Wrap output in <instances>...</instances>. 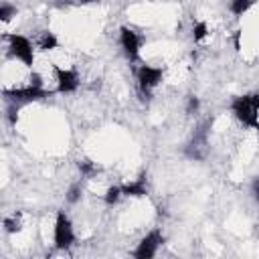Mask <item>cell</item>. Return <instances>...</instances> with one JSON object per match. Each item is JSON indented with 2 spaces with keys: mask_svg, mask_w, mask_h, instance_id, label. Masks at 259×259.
I'll return each instance as SVG.
<instances>
[{
  "mask_svg": "<svg viewBox=\"0 0 259 259\" xmlns=\"http://www.w3.org/2000/svg\"><path fill=\"white\" fill-rule=\"evenodd\" d=\"M53 239H55V247H57V249H69V247L73 245V241H75L73 225H71L69 217H67L63 210H59V212H57Z\"/></svg>",
  "mask_w": 259,
  "mask_h": 259,
  "instance_id": "7a4b0ae2",
  "label": "cell"
},
{
  "mask_svg": "<svg viewBox=\"0 0 259 259\" xmlns=\"http://www.w3.org/2000/svg\"><path fill=\"white\" fill-rule=\"evenodd\" d=\"M253 196H255V200L259 202V176L253 180Z\"/></svg>",
  "mask_w": 259,
  "mask_h": 259,
  "instance_id": "ffe728a7",
  "label": "cell"
},
{
  "mask_svg": "<svg viewBox=\"0 0 259 259\" xmlns=\"http://www.w3.org/2000/svg\"><path fill=\"white\" fill-rule=\"evenodd\" d=\"M79 170H81V174L89 176V174H93V172H95V164H93V162H89V160H81V162H79Z\"/></svg>",
  "mask_w": 259,
  "mask_h": 259,
  "instance_id": "d6986e66",
  "label": "cell"
},
{
  "mask_svg": "<svg viewBox=\"0 0 259 259\" xmlns=\"http://www.w3.org/2000/svg\"><path fill=\"white\" fill-rule=\"evenodd\" d=\"M235 117L249 125V127H259V95H241L233 99L231 105Z\"/></svg>",
  "mask_w": 259,
  "mask_h": 259,
  "instance_id": "6da1fadb",
  "label": "cell"
},
{
  "mask_svg": "<svg viewBox=\"0 0 259 259\" xmlns=\"http://www.w3.org/2000/svg\"><path fill=\"white\" fill-rule=\"evenodd\" d=\"M204 150H206V130L200 127L198 132H194L192 140L188 142L186 154H188L190 158H202V156H204Z\"/></svg>",
  "mask_w": 259,
  "mask_h": 259,
  "instance_id": "9c48e42d",
  "label": "cell"
},
{
  "mask_svg": "<svg viewBox=\"0 0 259 259\" xmlns=\"http://www.w3.org/2000/svg\"><path fill=\"white\" fill-rule=\"evenodd\" d=\"M162 81V69L160 67H150V65H142L138 69V87H140V93L148 99L150 97V91Z\"/></svg>",
  "mask_w": 259,
  "mask_h": 259,
  "instance_id": "5b68a950",
  "label": "cell"
},
{
  "mask_svg": "<svg viewBox=\"0 0 259 259\" xmlns=\"http://www.w3.org/2000/svg\"><path fill=\"white\" fill-rule=\"evenodd\" d=\"M79 198H81V184H71V188L67 190V200L77 202Z\"/></svg>",
  "mask_w": 259,
  "mask_h": 259,
  "instance_id": "e0dca14e",
  "label": "cell"
},
{
  "mask_svg": "<svg viewBox=\"0 0 259 259\" xmlns=\"http://www.w3.org/2000/svg\"><path fill=\"white\" fill-rule=\"evenodd\" d=\"M8 117H10L12 123L16 121V107H10V109H8Z\"/></svg>",
  "mask_w": 259,
  "mask_h": 259,
  "instance_id": "44dd1931",
  "label": "cell"
},
{
  "mask_svg": "<svg viewBox=\"0 0 259 259\" xmlns=\"http://www.w3.org/2000/svg\"><path fill=\"white\" fill-rule=\"evenodd\" d=\"M206 34H208L206 22H194V26H192V38L194 40H202Z\"/></svg>",
  "mask_w": 259,
  "mask_h": 259,
  "instance_id": "5bb4252c",
  "label": "cell"
},
{
  "mask_svg": "<svg viewBox=\"0 0 259 259\" xmlns=\"http://www.w3.org/2000/svg\"><path fill=\"white\" fill-rule=\"evenodd\" d=\"M14 14H16V8H12L10 4H6V2H4V4L0 6V18H2L4 22H8Z\"/></svg>",
  "mask_w": 259,
  "mask_h": 259,
  "instance_id": "2e32d148",
  "label": "cell"
},
{
  "mask_svg": "<svg viewBox=\"0 0 259 259\" xmlns=\"http://www.w3.org/2000/svg\"><path fill=\"white\" fill-rule=\"evenodd\" d=\"M4 229H6V233H16V231H20V221L16 219V214L4 219Z\"/></svg>",
  "mask_w": 259,
  "mask_h": 259,
  "instance_id": "9a60e30c",
  "label": "cell"
},
{
  "mask_svg": "<svg viewBox=\"0 0 259 259\" xmlns=\"http://www.w3.org/2000/svg\"><path fill=\"white\" fill-rule=\"evenodd\" d=\"M81 4H89V2H95V0H79Z\"/></svg>",
  "mask_w": 259,
  "mask_h": 259,
  "instance_id": "7402d4cb",
  "label": "cell"
},
{
  "mask_svg": "<svg viewBox=\"0 0 259 259\" xmlns=\"http://www.w3.org/2000/svg\"><path fill=\"white\" fill-rule=\"evenodd\" d=\"M162 243H164L162 233H160V231H150V233L140 241L138 249L134 251V257H138V259H152Z\"/></svg>",
  "mask_w": 259,
  "mask_h": 259,
  "instance_id": "8992f818",
  "label": "cell"
},
{
  "mask_svg": "<svg viewBox=\"0 0 259 259\" xmlns=\"http://www.w3.org/2000/svg\"><path fill=\"white\" fill-rule=\"evenodd\" d=\"M198 107H200V101H198V97H194V95H190L188 97V103H186V113H196L198 111Z\"/></svg>",
  "mask_w": 259,
  "mask_h": 259,
  "instance_id": "ac0fdd59",
  "label": "cell"
},
{
  "mask_svg": "<svg viewBox=\"0 0 259 259\" xmlns=\"http://www.w3.org/2000/svg\"><path fill=\"white\" fill-rule=\"evenodd\" d=\"M4 95L14 101V103H26V101H38L49 97V91L38 87V85H26V87H14V89H4Z\"/></svg>",
  "mask_w": 259,
  "mask_h": 259,
  "instance_id": "277c9868",
  "label": "cell"
},
{
  "mask_svg": "<svg viewBox=\"0 0 259 259\" xmlns=\"http://www.w3.org/2000/svg\"><path fill=\"white\" fill-rule=\"evenodd\" d=\"M119 45H121V49H123V53H125V57H127L130 61H138L142 40H140V36H138L132 28L123 26V28L119 30Z\"/></svg>",
  "mask_w": 259,
  "mask_h": 259,
  "instance_id": "52a82bcc",
  "label": "cell"
},
{
  "mask_svg": "<svg viewBox=\"0 0 259 259\" xmlns=\"http://www.w3.org/2000/svg\"><path fill=\"white\" fill-rule=\"evenodd\" d=\"M57 47H59V40H57V36L51 30L40 32V36H38V49L40 51H53Z\"/></svg>",
  "mask_w": 259,
  "mask_h": 259,
  "instance_id": "8fae6325",
  "label": "cell"
},
{
  "mask_svg": "<svg viewBox=\"0 0 259 259\" xmlns=\"http://www.w3.org/2000/svg\"><path fill=\"white\" fill-rule=\"evenodd\" d=\"M144 178H146V176H142V178H138V180H134V182L123 184V186H121L123 194H125V196H146V194H148V186H146V180H144Z\"/></svg>",
  "mask_w": 259,
  "mask_h": 259,
  "instance_id": "30bf717a",
  "label": "cell"
},
{
  "mask_svg": "<svg viewBox=\"0 0 259 259\" xmlns=\"http://www.w3.org/2000/svg\"><path fill=\"white\" fill-rule=\"evenodd\" d=\"M55 77H57V91L59 93H73L79 87V77L73 69L55 67Z\"/></svg>",
  "mask_w": 259,
  "mask_h": 259,
  "instance_id": "ba28073f",
  "label": "cell"
},
{
  "mask_svg": "<svg viewBox=\"0 0 259 259\" xmlns=\"http://www.w3.org/2000/svg\"><path fill=\"white\" fill-rule=\"evenodd\" d=\"M8 42H10L12 57H16L18 61H22L26 67H32V63H34L32 42L26 36H22V34H8Z\"/></svg>",
  "mask_w": 259,
  "mask_h": 259,
  "instance_id": "3957f363",
  "label": "cell"
},
{
  "mask_svg": "<svg viewBox=\"0 0 259 259\" xmlns=\"http://www.w3.org/2000/svg\"><path fill=\"white\" fill-rule=\"evenodd\" d=\"M253 2L255 0H231V12L237 16H243L253 6Z\"/></svg>",
  "mask_w": 259,
  "mask_h": 259,
  "instance_id": "7c38bea8",
  "label": "cell"
},
{
  "mask_svg": "<svg viewBox=\"0 0 259 259\" xmlns=\"http://www.w3.org/2000/svg\"><path fill=\"white\" fill-rule=\"evenodd\" d=\"M121 194H123V190H121V186H109L107 188V192H105V202L111 206V204H115L119 198H121Z\"/></svg>",
  "mask_w": 259,
  "mask_h": 259,
  "instance_id": "4fadbf2b",
  "label": "cell"
}]
</instances>
